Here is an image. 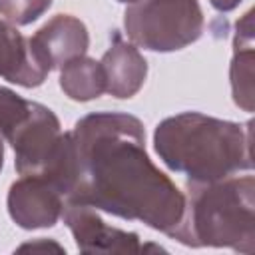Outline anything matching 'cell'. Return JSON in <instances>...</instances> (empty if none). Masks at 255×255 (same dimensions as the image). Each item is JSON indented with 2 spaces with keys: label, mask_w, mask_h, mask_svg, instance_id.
<instances>
[{
  "label": "cell",
  "mask_w": 255,
  "mask_h": 255,
  "mask_svg": "<svg viewBox=\"0 0 255 255\" xmlns=\"http://www.w3.org/2000/svg\"><path fill=\"white\" fill-rule=\"evenodd\" d=\"M64 203V193L44 177L20 175V179L10 185L8 213L24 229L56 225L62 217Z\"/></svg>",
  "instance_id": "cell-5"
},
{
  "label": "cell",
  "mask_w": 255,
  "mask_h": 255,
  "mask_svg": "<svg viewBox=\"0 0 255 255\" xmlns=\"http://www.w3.org/2000/svg\"><path fill=\"white\" fill-rule=\"evenodd\" d=\"M209 2L219 12H229V10H233V8H237L241 4V0H209Z\"/></svg>",
  "instance_id": "cell-13"
},
{
  "label": "cell",
  "mask_w": 255,
  "mask_h": 255,
  "mask_svg": "<svg viewBox=\"0 0 255 255\" xmlns=\"http://www.w3.org/2000/svg\"><path fill=\"white\" fill-rule=\"evenodd\" d=\"M30 44L38 58L50 68H62L66 62L84 56L90 44L86 24L72 14H58L48 20L34 36Z\"/></svg>",
  "instance_id": "cell-7"
},
{
  "label": "cell",
  "mask_w": 255,
  "mask_h": 255,
  "mask_svg": "<svg viewBox=\"0 0 255 255\" xmlns=\"http://www.w3.org/2000/svg\"><path fill=\"white\" fill-rule=\"evenodd\" d=\"M106 92L116 98H131L139 92L147 76V62L139 50L126 42L120 32L112 34V44L100 60Z\"/></svg>",
  "instance_id": "cell-8"
},
{
  "label": "cell",
  "mask_w": 255,
  "mask_h": 255,
  "mask_svg": "<svg viewBox=\"0 0 255 255\" xmlns=\"http://www.w3.org/2000/svg\"><path fill=\"white\" fill-rule=\"evenodd\" d=\"M2 163H4V143H2V137H0V169H2Z\"/></svg>",
  "instance_id": "cell-14"
},
{
  "label": "cell",
  "mask_w": 255,
  "mask_h": 255,
  "mask_svg": "<svg viewBox=\"0 0 255 255\" xmlns=\"http://www.w3.org/2000/svg\"><path fill=\"white\" fill-rule=\"evenodd\" d=\"M128 38L153 52H173L201 36L203 14L197 0H137L124 14Z\"/></svg>",
  "instance_id": "cell-4"
},
{
  "label": "cell",
  "mask_w": 255,
  "mask_h": 255,
  "mask_svg": "<svg viewBox=\"0 0 255 255\" xmlns=\"http://www.w3.org/2000/svg\"><path fill=\"white\" fill-rule=\"evenodd\" d=\"M235 52L231 62V92L233 100L245 112L253 110V12L249 10L241 22H237L235 34Z\"/></svg>",
  "instance_id": "cell-10"
},
{
  "label": "cell",
  "mask_w": 255,
  "mask_h": 255,
  "mask_svg": "<svg viewBox=\"0 0 255 255\" xmlns=\"http://www.w3.org/2000/svg\"><path fill=\"white\" fill-rule=\"evenodd\" d=\"M50 4L52 0H0V14L16 26H26L40 18Z\"/></svg>",
  "instance_id": "cell-12"
},
{
  "label": "cell",
  "mask_w": 255,
  "mask_h": 255,
  "mask_svg": "<svg viewBox=\"0 0 255 255\" xmlns=\"http://www.w3.org/2000/svg\"><path fill=\"white\" fill-rule=\"evenodd\" d=\"M249 126L183 112L155 128L153 143L169 169L185 173L189 181L207 183L253 167Z\"/></svg>",
  "instance_id": "cell-2"
},
{
  "label": "cell",
  "mask_w": 255,
  "mask_h": 255,
  "mask_svg": "<svg viewBox=\"0 0 255 255\" xmlns=\"http://www.w3.org/2000/svg\"><path fill=\"white\" fill-rule=\"evenodd\" d=\"M72 139L76 179L66 203L137 219L179 239L185 195L149 159L137 118L120 112L90 114L74 126Z\"/></svg>",
  "instance_id": "cell-1"
},
{
  "label": "cell",
  "mask_w": 255,
  "mask_h": 255,
  "mask_svg": "<svg viewBox=\"0 0 255 255\" xmlns=\"http://www.w3.org/2000/svg\"><path fill=\"white\" fill-rule=\"evenodd\" d=\"M185 217L179 239L193 247L255 251V179L229 175L217 181H187Z\"/></svg>",
  "instance_id": "cell-3"
},
{
  "label": "cell",
  "mask_w": 255,
  "mask_h": 255,
  "mask_svg": "<svg viewBox=\"0 0 255 255\" xmlns=\"http://www.w3.org/2000/svg\"><path fill=\"white\" fill-rule=\"evenodd\" d=\"M62 217L70 227L78 249L84 253H139V237L129 231L108 225L94 207L80 203H64Z\"/></svg>",
  "instance_id": "cell-6"
},
{
  "label": "cell",
  "mask_w": 255,
  "mask_h": 255,
  "mask_svg": "<svg viewBox=\"0 0 255 255\" xmlns=\"http://www.w3.org/2000/svg\"><path fill=\"white\" fill-rule=\"evenodd\" d=\"M60 88L64 94L78 102L100 98L106 92V78L102 64L94 58L78 56L60 68Z\"/></svg>",
  "instance_id": "cell-11"
},
{
  "label": "cell",
  "mask_w": 255,
  "mask_h": 255,
  "mask_svg": "<svg viewBox=\"0 0 255 255\" xmlns=\"http://www.w3.org/2000/svg\"><path fill=\"white\" fill-rule=\"evenodd\" d=\"M118 2H129V4H133V2H137V0H118Z\"/></svg>",
  "instance_id": "cell-15"
},
{
  "label": "cell",
  "mask_w": 255,
  "mask_h": 255,
  "mask_svg": "<svg viewBox=\"0 0 255 255\" xmlns=\"http://www.w3.org/2000/svg\"><path fill=\"white\" fill-rule=\"evenodd\" d=\"M48 72L50 68L34 52L30 38L0 20V78L24 88H34L44 82Z\"/></svg>",
  "instance_id": "cell-9"
}]
</instances>
